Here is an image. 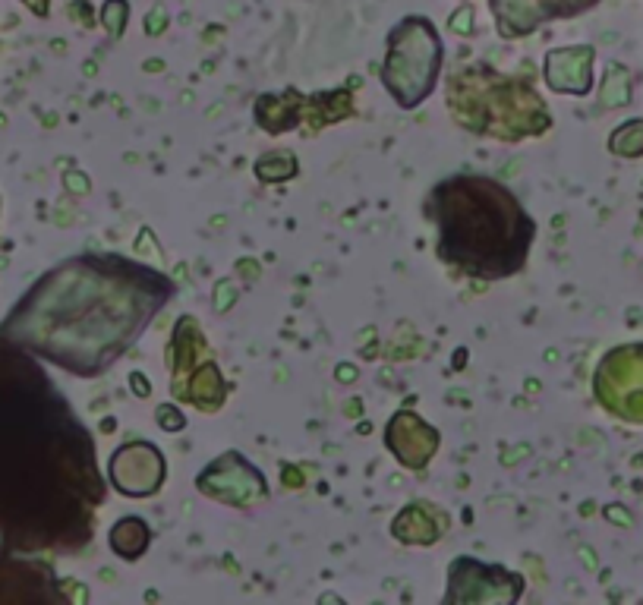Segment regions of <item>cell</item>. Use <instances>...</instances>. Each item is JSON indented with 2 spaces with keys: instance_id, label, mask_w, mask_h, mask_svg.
<instances>
[{
  "instance_id": "obj_1",
  "label": "cell",
  "mask_w": 643,
  "mask_h": 605,
  "mask_svg": "<svg viewBox=\"0 0 643 605\" xmlns=\"http://www.w3.org/2000/svg\"><path fill=\"white\" fill-rule=\"evenodd\" d=\"M429 212L439 224V253L476 278H508L524 268L533 221L502 183L454 177L435 186Z\"/></svg>"
},
{
  "instance_id": "obj_4",
  "label": "cell",
  "mask_w": 643,
  "mask_h": 605,
  "mask_svg": "<svg viewBox=\"0 0 643 605\" xmlns=\"http://www.w3.org/2000/svg\"><path fill=\"white\" fill-rule=\"evenodd\" d=\"M612 152L615 155H625V158H637L643 155V120H631L625 123L615 136H612Z\"/></svg>"
},
{
  "instance_id": "obj_2",
  "label": "cell",
  "mask_w": 643,
  "mask_h": 605,
  "mask_svg": "<svg viewBox=\"0 0 643 605\" xmlns=\"http://www.w3.org/2000/svg\"><path fill=\"white\" fill-rule=\"evenodd\" d=\"M111 476L120 492L127 495H149L161 486V476H164V461L158 448L152 445H142L133 442L123 451H117L114 464H111Z\"/></svg>"
},
{
  "instance_id": "obj_3",
  "label": "cell",
  "mask_w": 643,
  "mask_h": 605,
  "mask_svg": "<svg viewBox=\"0 0 643 605\" xmlns=\"http://www.w3.org/2000/svg\"><path fill=\"white\" fill-rule=\"evenodd\" d=\"M149 524L139 517H127V520H120V524L114 527L111 533V546L114 552H120L123 558H139L145 549H149Z\"/></svg>"
}]
</instances>
